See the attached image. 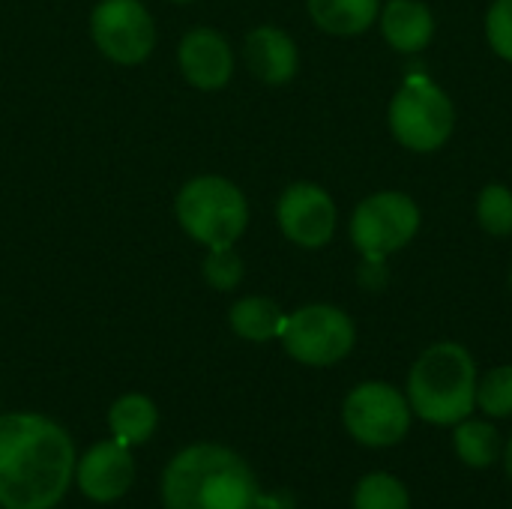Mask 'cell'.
<instances>
[{"label": "cell", "instance_id": "cell-1", "mask_svg": "<svg viewBox=\"0 0 512 509\" xmlns=\"http://www.w3.org/2000/svg\"><path fill=\"white\" fill-rule=\"evenodd\" d=\"M69 432L42 414L0 417V509H54L75 480Z\"/></svg>", "mask_w": 512, "mask_h": 509}, {"label": "cell", "instance_id": "cell-2", "mask_svg": "<svg viewBox=\"0 0 512 509\" xmlns=\"http://www.w3.org/2000/svg\"><path fill=\"white\" fill-rule=\"evenodd\" d=\"M165 509H291L261 492L252 468L222 444H192L162 471Z\"/></svg>", "mask_w": 512, "mask_h": 509}, {"label": "cell", "instance_id": "cell-3", "mask_svg": "<svg viewBox=\"0 0 512 509\" xmlns=\"http://www.w3.org/2000/svg\"><path fill=\"white\" fill-rule=\"evenodd\" d=\"M477 363L459 342L426 348L408 375V405L429 426H456L477 408Z\"/></svg>", "mask_w": 512, "mask_h": 509}, {"label": "cell", "instance_id": "cell-4", "mask_svg": "<svg viewBox=\"0 0 512 509\" xmlns=\"http://www.w3.org/2000/svg\"><path fill=\"white\" fill-rule=\"evenodd\" d=\"M174 210L180 228L207 249L234 246L249 225V201L243 189L219 174H201L183 183Z\"/></svg>", "mask_w": 512, "mask_h": 509}, {"label": "cell", "instance_id": "cell-5", "mask_svg": "<svg viewBox=\"0 0 512 509\" xmlns=\"http://www.w3.org/2000/svg\"><path fill=\"white\" fill-rule=\"evenodd\" d=\"M387 123L393 138L405 150L435 153L450 141L456 129V108L447 90L435 78L414 72L393 93L387 108Z\"/></svg>", "mask_w": 512, "mask_h": 509}, {"label": "cell", "instance_id": "cell-6", "mask_svg": "<svg viewBox=\"0 0 512 509\" xmlns=\"http://www.w3.org/2000/svg\"><path fill=\"white\" fill-rule=\"evenodd\" d=\"M420 204L399 189H381L366 195L351 213V243L360 258H390L402 252L420 234Z\"/></svg>", "mask_w": 512, "mask_h": 509}, {"label": "cell", "instance_id": "cell-7", "mask_svg": "<svg viewBox=\"0 0 512 509\" xmlns=\"http://www.w3.org/2000/svg\"><path fill=\"white\" fill-rule=\"evenodd\" d=\"M279 342L291 360L321 369V366L342 363L354 351L357 327H354L351 315L342 312L339 306L309 303V306H300L297 312L285 315Z\"/></svg>", "mask_w": 512, "mask_h": 509}, {"label": "cell", "instance_id": "cell-8", "mask_svg": "<svg viewBox=\"0 0 512 509\" xmlns=\"http://www.w3.org/2000/svg\"><path fill=\"white\" fill-rule=\"evenodd\" d=\"M411 417L414 411L408 396L384 381H366L354 387L342 405V423L348 435L372 450L396 447L408 435Z\"/></svg>", "mask_w": 512, "mask_h": 509}, {"label": "cell", "instance_id": "cell-9", "mask_svg": "<svg viewBox=\"0 0 512 509\" xmlns=\"http://www.w3.org/2000/svg\"><path fill=\"white\" fill-rule=\"evenodd\" d=\"M90 36L96 48L120 66H138L153 54L156 27L141 0H102L90 12Z\"/></svg>", "mask_w": 512, "mask_h": 509}, {"label": "cell", "instance_id": "cell-10", "mask_svg": "<svg viewBox=\"0 0 512 509\" xmlns=\"http://www.w3.org/2000/svg\"><path fill=\"white\" fill-rule=\"evenodd\" d=\"M279 231L300 249H324L339 225L330 192L318 183H291L276 204Z\"/></svg>", "mask_w": 512, "mask_h": 509}, {"label": "cell", "instance_id": "cell-11", "mask_svg": "<svg viewBox=\"0 0 512 509\" xmlns=\"http://www.w3.org/2000/svg\"><path fill=\"white\" fill-rule=\"evenodd\" d=\"M135 483V459L132 447L120 441H99L75 462V486L87 501L114 504Z\"/></svg>", "mask_w": 512, "mask_h": 509}, {"label": "cell", "instance_id": "cell-12", "mask_svg": "<svg viewBox=\"0 0 512 509\" xmlns=\"http://www.w3.org/2000/svg\"><path fill=\"white\" fill-rule=\"evenodd\" d=\"M177 63L183 78L198 90H222L234 75V48L213 27H195L180 39Z\"/></svg>", "mask_w": 512, "mask_h": 509}, {"label": "cell", "instance_id": "cell-13", "mask_svg": "<svg viewBox=\"0 0 512 509\" xmlns=\"http://www.w3.org/2000/svg\"><path fill=\"white\" fill-rule=\"evenodd\" d=\"M243 60L258 81L276 84V87L288 84L300 69L297 42L282 27H273V24H261L246 36Z\"/></svg>", "mask_w": 512, "mask_h": 509}, {"label": "cell", "instance_id": "cell-14", "mask_svg": "<svg viewBox=\"0 0 512 509\" xmlns=\"http://www.w3.org/2000/svg\"><path fill=\"white\" fill-rule=\"evenodd\" d=\"M384 42L399 54H420L435 36V15L423 0H387L378 12Z\"/></svg>", "mask_w": 512, "mask_h": 509}, {"label": "cell", "instance_id": "cell-15", "mask_svg": "<svg viewBox=\"0 0 512 509\" xmlns=\"http://www.w3.org/2000/svg\"><path fill=\"white\" fill-rule=\"evenodd\" d=\"M309 18L330 36H360L378 24L381 0H306Z\"/></svg>", "mask_w": 512, "mask_h": 509}, {"label": "cell", "instance_id": "cell-16", "mask_svg": "<svg viewBox=\"0 0 512 509\" xmlns=\"http://www.w3.org/2000/svg\"><path fill=\"white\" fill-rule=\"evenodd\" d=\"M156 426H159V411H156L153 399L144 393H126V396L114 399V405L108 411L111 438L126 447L147 444L153 438Z\"/></svg>", "mask_w": 512, "mask_h": 509}, {"label": "cell", "instance_id": "cell-17", "mask_svg": "<svg viewBox=\"0 0 512 509\" xmlns=\"http://www.w3.org/2000/svg\"><path fill=\"white\" fill-rule=\"evenodd\" d=\"M231 330L246 342H273L282 333L285 312L270 297H240L228 312Z\"/></svg>", "mask_w": 512, "mask_h": 509}, {"label": "cell", "instance_id": "cell-18", "mask_svg": "<svg viewBox=\"0 0 512 509\" xmlns=\"http://www.w3.org/2000/svg\"><path fill=\"white\" fill-rule=\"evenodd\" d=\"M456 453L468 468H489L495 465V459L501 456V435L492 423L486 420H462L456 423V435H453Z\"/></svg>", "mask_w": 512, "mask_h": 509}, {"label": "cell", "instance_id": "cell-19", "mask_svg": "<svg viewBox=\"0 0 512 509\" xmlns=\"http://www.w3.org/2000/svg\"><path fill=\"white\" fill-rule=\"evenodd\" d=\"M354 509H411V495L402 480L369 474L354 489Z\"/></svg>", "mask_w": 512, "mask_h": 509}, {"label": "cell", "instance_id": "cell-20", "mask_svg": "<svg viewBox=\"0 0 512 509\" xmlns=\"http://www.w3.org/2000/svg\"><path fill=\"white\" fill-rule=\"evenodd\" d=\"M477 222L489 237H510L512 234V189L504 183L483 186L477 198Z\"/></svg>", "mask_w": 512, "mask_h": 509}, {"label": "cell", "instance_id": "cell-21", "mask_svg": "<svg viewBox=\"0 0 512 509\" xmlns=\"http://www.w3.org/2000/svg\"><path fill=\"white\" fill-rule=\"evenodd\" d=\"M477 408L495 420L512 417V363L486 372L477 381Z\"/></svg>", "mask_w": 512, "mask_h": 509}, {"label": "cell", "instance_id": "cell-22", "mask_svg": "<svg viewBox=\"0 0 512 509\" xmlns=\"http://www.w3.org/2000/svg\"><path fill=\"white\" fill-rule=\"evenodd\" d=\"M243 276H246L243 258L234 252V246L207 249V258H204V282L213 291H234L243 282Z\"/></svg>", "mask_w": 512, "mask_h": 509}, {"label": "cell", "instance_id": "cell-23", "mask_svg": "<svg viewBox=\"0 0 512 509\" xmlns=\"http://www.w3.org/2000/svg\"><path fill=\"white\" fill-rule=\"evenodd\" d=\"M486 42L501 60L512 63V0H492L486 12Z\"/></svg>", "mask_w": 512, "mask_h": 509}, {"label": "cell", "instance_id": "cell-24", "mask_svg": "<svg viewBox=\"0 0 512 509\" xmlns=\"http://www.w3.org/2000/svg\"><path fill=\"white\" fill-rule=\"evenodd\" d=\"M357 282L363 291L369 294H378L390 285V267L384 258H363L360 261V270H357Z\"/></svg>", "mask_w": 512, "mask_h": 509}, {"label": "cell", "instance_id": "cell-25", "mask_svg": "<svg viewBox=\"0 0 512 509\" xmlns=\"http://www.w3.org/2000/svg\"><path fill=\"white\" fill-rule=\"evenodd\" d=\"M504 468H507V477L512 480V438H510V444L504 447Z\"/></svg>", "mask_w": 512, "mask_h": 509}, {"label": "cell", "instance_id": "cell-26", "mask_svg": "<svg viewBox=\"0 0 512 509\" xmlns=\"http://www.w3.org/2000/svg\"><path fill=\"white\" fill-rule=\"evenodd\" d=\"M171 3H192V0H171Z\"/></svg>", "mask_w": 512, "mask_h": 509}, {"label": "cell", "instance_id": "cell-27", "mask_svg": "<svg viewBox=\"0 0 512 509\" xmlns=\"http://www.w3.org/2000/svg\"><path fill=\"white\" fill-rule=\"evenodd\" d=\"M510 291H512V270H510Z\"/></svg>", "mask_w": 512, "mask_h": 509}]
</instances>
